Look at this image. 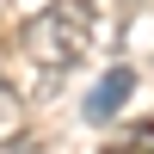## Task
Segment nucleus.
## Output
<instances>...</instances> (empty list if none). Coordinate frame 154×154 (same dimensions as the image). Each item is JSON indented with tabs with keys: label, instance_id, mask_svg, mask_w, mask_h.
I'll list each match as a JSON object with an SVG mask.
<instances>
[{
	"label": "nucleus",
	"instance_id": "f257e3e1",
	"mask_svg": "<svg viewBox=\"0 0 154 154\" xmlns=\"http://www.w3.org/2000/svg\"><path fill=\"white\" fill-rule=\"evenodd\" d=\"M86 43H93V0H56V6H43L19 31V49L37 68V86H43V93H56V86L86 62Z\"/></svg>",
	"mask_w": 154,
	"mask_h": 154
},
{
	"label": "nucleus",
	"instance_id": "f03ea898",
	"mask_svg": "<svg viewBox=\"0 0 154 154\" xmlns=\"http://www.w3.org/2000/svg\"><path fill=\"white\" fill-rule=\"evenodd\" d=\"M130 93H136V74H130V68H105V80L86 93V123H111Z\"/></svg>",
	"mask_w": 154,
	"mask_h": 154
},
{
	"label": "nucleus",
	"instance_id": "7ed1b4c3",
	"mask_svg": "<svg viewBox=\"0 0 154 154\" xmlns=\"http://www.w3.org/2000/svg\"><path fill=\"white\" fill-rule=\"evenodd\" d=\"M12 142H25V105H19V93L0 80V148H12Z\"/></svg>",
	"mask_w": 154,
	"mask_h": 154
}]
</instances>
